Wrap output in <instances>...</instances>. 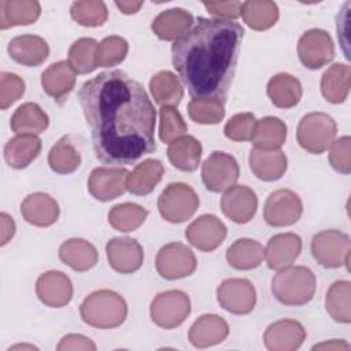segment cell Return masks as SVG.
<instances>
[{
  "label": "cell",
  "mask_w": 351,
  "mask_h": 351,
  "mask_svg": "<svg viewBox=\"0 0 351 351\" xmlns=\"http://www.w3.org/2000/svg\"><path fill=\"white\" fill-rule=\"evenodd\" d=\"M78 97L100 162L132 165L156 149L154 104L123 71L100 73L84 82Z\"/></svg>",
  "instance_id": "obj_1"
},
{
  "label": "cell",
  "mask_w": 351,
  "mask_h": 351,
  "mask_svg": "<svg viewBox=\"0 0 351 351\" xmlns=\"http://www.w3.org/2000/svg\"><path fill=\"white\" fill-rule=\"evenodd\" d=\"M244 29L226 19L197 18L171 45V60L193 99L225 101L232 85Z\"/></svg>",
  "instance_id": "obj_2"
},
{
  "label": "cell",
  "mask_w": 351,
  "mask_h": 351,
  "mask_svg": "<svg viewBox=\"0 0 351 351\" xmlns=\"http://www.w3.org/2000/svg\"><path fill=\"white\" fill-rule=\"evenodd\" d=\"M80 314L85 324L99 328L111 329L119 326L128 315L125 299L108 289L92 292L80 306Z\"/></svg>",
  "instance_id": "obj_3"
},
{
  "label": "cell",
  "mask_w": 351,
  "mask_h": 351,
  "mask_svg": "<svg viewBox=\"0 0 351 351\" xmlns=\"http://www.w3.org/2000/svg\"><path fill=\"white\" fill-rule=\"evenodd\" d=\"M271 292L282 304H306L315 293V276L308 267L288 266L273 277Z\"/></svg>",
  "instance_id": "obj_4"
},
{
  "label": "cell",
  "mask_w": 351,
  "mask_h": 351,
  "mask_svg": "<svg viewBox=\"0 0 351 351\" xmlns=\"http://www.w3.org/2000/svg\"><path fill=\"white\" fill-rule=\"evenodd\" d=\"M337 134V126L332 117L325 112L306 114L296 130V138L302 148L311 154L326 151Z\"/></svg>",
  "instance_id": "obj_5"
},
{
  "label": "cell",
  "mask_w": 351,
  "mask_h": 351,
  "mask_svg": "<svg viewBox=\"0 0 351 351\" xmlns=\"http://www.w3.org/2000/svg\"><path fill=\"white\" fill-rule=\"evenodd\" d=\"M199 207V196L192 186L182 182L169 184L158 199V210L167 222L180 223L189 219Z\"/></svg>",
  "instance_id": "obj_6"
},
{
  "label": "cell",
  "mask_w": 351,
  "mask_h": 351,
  "mask_svg": "<svg viewBox=\"0 0 351 351\" xmlns=\"http://www.w3.org/2000/svg\"><path fill=\"white\" fill-rule=\"evenodd\" d=\"M350 237L340 230H322L311 240V254L314 259L326 269L348 267Z\"/></svg>",
  "instance_id": "obj_7"
},
{
  "label": "cell",
  "mask_w": 351,
  "mask_h": 351,
  "mask_svg": "<svg viewBox=\"0 0 351 351\" xmlns=\"http://www.w3.org/2000/svg\"><path fill=\"white\" fill-rule=\"evenodd\" d=\"M189 313L191 300L185 292L178 289H170L159 293L149 307L151 319L165 329L180 326Z\"/></svg>",
  "instance_id": "obj_8"
},
{
  "label": "cell",
  "mask_w": 351,
  "mask_h": 351,
  "mask_svg": "<svg viewBox=\"0 0 351 351\" xmlns=\"http://www.w3.org/2000/svg\"><path fill=\"white\" fill-rule=\"evenodd\" d=\"M237 160L221 151H214L202 165V180L211 192H222L233 186L239 178Z\"/></svg>",
  "instance_id": "obj_9"
},
{
  "label": "cell",
  "mask_w": 351,
  "mask_h": 351,
  "mask_svg": "<svg viewBox=\"0 0 351 351\" xmlns=\"http://www.w3.org/2000/svg\"><path fill=\"white\" fill-rule=\"evenodd\" d=\"M196 256L191 248L181 243L163 245L155 261L156 271L166 280H178L191 276L196 269Z\"/></svg>",
  "instance_id": "obj_10"
},
{
  "label": "cell",
  "mask_w": 351,
  "mask_h": 351,
  "mask_svg": "<svg viewBox=\"0 0 351 351\" xmlns=\"http://www.w3.org/2000/svg\"><path fill=\"white\" fill-rule=\"evenodd\" d=\"M302 211V200L293 191L278 189L271 192L266 199L263 218L270 226H289L299 221Z\"/></svg>",
  "instance_id": "obj_11"
},
{
  "label": "cell",
  "mask_w": 351,
  "mask_h": 351,
  "mask_svg": "<svg viewBox=\"0 0 351 351\" xmlns=\"http://www.w3.org/2000/svg\"><path fill=\"white\" fill-rule=\"evenodd\" d=\"M298 55L302 64L311 70L328 64L335 56V45L329 33L321 29L304 32L298 43Z\"/></svg>",
  "instance_id": "obj_12"
},
{
  "label": "cell",
  "mask_w": 351,
  "mask_h": 351,
  "mask_svg": "<svg viewBox=\"0 0 351 351\" xmlns=\"http://www.w3.org/2000/svg\"><path fill=\"white\" fill-rule=\"evenodd\" d=\"M217 299L222 308L232 314H248L256 303L254 285L245 278H228L217 289Z\"/></svg>",
  "instance_id": "obj_13"
},
{
  "label": "cell",
  "mask_w": 351,
  "mask_h": 351,
  "mask_svg": "<svg viewBox=\"0 0 351 351\" xmlns=\"http://www.w3.org/2000/svg\"><path fill=\"white\" fill-rule=\"evenodd\" d=\"M186 240L200 251H214L226 237L225 223L215 215L206 214L195 219L185 230Z\"/></svg>",
  "instance_id": "obj_14"
},
{
  "label": "cell",
  "mask_w": 351,
  "mask_h": 351,
  "mask_svg": "<svg viewBox=\"0 0 351 351\" xmlns=\"http://www.w3.org/2000/svg\"><path fill=\"white\" fill-rule=\"evenodd\" d=\"M110 266L122 274L137 271L144 261L143 247L130 237H114L106 245Z\"/></svg>",
  "instance_id": "obj_15"
},
{
  "label": "cell",
  "mask_w": 351,
  "mask_h": 351,
  "mask_svg": "<svg viewBox=\"0 0 351 351\" xmlns=\"http://www.w3.org/2000/svg\"><path fill=\"white\" fill-rule=\"evenodd\" d=\"M129 171L121 167H97L88 180L90 195L100 202L117 199L126 191V178Z\"/></svg>",
  "instance_id": "obj_16"
},
{
  "label": "cell",
  "mask_w": 351,
  "mask_h": 351,
  "mask_svg": "<svg viewBox=\"0 0 351 351\" xmlns=\"http://www.w3.org/2000/svg\"><path fill=\"white\" fill-rule=\"evenodd\" d=\"M258 197L255 192L245 185H233L221 199L222 213L236 223H247L256 213Z\"/></svg>",
  "instance_id": "obj_17"
},
{
  "label": "cell",
  "mask_w": 351,
  "mask_h": 351,
  "mask_svg": "<svg viewBox=\"0 0 351 351\" xmlns=\"http://www.w3.org/2000/svg\"><path fill=\"white\" fill-rule=\"evenodd\" d=\"M36 293L45 306L63 307L73 298V284L64 273L49 270L37 278Z\"/></svg>",
  "instance_id": "obj_18"
},
{
  "label": "cell",
  "mask_w": 351,
  "mask_h": 351,
  "mask_svg": "<svg viewBox=\"0 0 351 351\" xmlns=\"http://www.w3.org/2000/svg\"><path fill=\"white\" fill-rule=\"evenodd\" d=\"M304 339V328L293 319H280L271 324L263 335L265 346L270 351H293L303 344Z\"/></svg>",
  "instance_id": "obj_19"
},
{
  "label": "cell",
  "mask_w": 351,
  "mask_h": 351,
  "mask_svg": "<svg viewBox=\"0 0 351 351\" xmlns=\"http://www.w3.org/2000/svg\"><path fill=\"white\" fill-rule=\"evenodd\" d=\"M302 251V239L295 233H280L273 236L265 248V258L271 270L291 266Z\"/></svg>",
  "instance_id": "obj_20"
},
{
  "label": "cell",
  "mask_w": 351,
  "mask_h": 351,
  "mask_svg": "<svg viewBox=\"0 0 351 351\" xmlns=\"http://www.w3.org/2000/svg\"><path fill=\"white\" fill-rule=\"evenodd\" d=\"M228 335L229 326L223 318L215 314H204L192 324L188 337L192 346L206 348L222 343Z\"/></svg>",
  "instance_id": "obj_21"
},
{
  "label": "cell",
  "mask_w": 351,
  "mask_h": 351,
  "mask_svg": "<svg viewBox=\"0 0 351 351\" xmlns=\"http://www.w3.org/2000/svg\"><path fill=\"white\" fill-rule=\"evenodd\" d=\"M10 56L29 67L41 64L49 55V47L44 38L33 34H23L14 37L7 47Z\"/></svg>",
  "instance_id": "obj_22"
},
{
  "label": "cell",
  "mask_w": 351,
  "mask_h": 351,
  "mask_svg": "<svg viewBox=\"0 0 351 351\" xmlns=\"http://www.w3.org/2000/svg\"><path fill=\"white\" fill-rule=\"evenodd\" d=\"M21 214L26 222L44 228L56 222L59 217V206L49 195L36 192L26 196L21 203Z\"/></svg>",
  "instance_id": "obj_23"
},
{
  "label": "cell",
  "mask_w": 351,
  "mask_h": 351,
  "mask_svg": "<svg viewBox=\"0 0 351 351\" xmlns=\"http://www.w3.org/2000/svg\"><path fill=\"white\" fill-rule=\"evenodd\" d=\"M192 25L193 16L191 12L182 8H170L154 19L151 29L160 40L177 41L189 32Z\"/></svg>",
  "instance_id": "obj_24"
},
{
  "label": "cell",
  "mask_w": 351,
  "mask_h": 351,
  "mask_svg": "<svg viewBox=\"0 0 351 351\" xmlns=\"http://www.w3.org/2000/svg\"><path fill=\"white\" fill-rule=\"evenodd\" d=\"M75 84V71L69 62L60 60L52 63L41 74V86L47 95L53 97L58 103H63L67 95L73 90Z\"/></svg>",
  "instance_id": "obj_25"
},
{
  "label": "cell",
  "mask_w": 351,
  "mask_h": 351,
  "mask_svg": "<svg viewBox=\"0 0 351 351\" xmlns=\"http://www.w3.org/2000/svg\"><path fill=\"white\" fill-rule=\"evenodd\" d=\"M248 163L251 171L262 181L280 180L287 170V156L280 149L252 148Z\"/></svg>",
  "instance_id": "obj_26"
},
{
  "label": "cell",
  "mask_w": 351,
  "mask_h": 351,
  "mask_svg": "<svg viewBox=\"0 0 351 351\" xmlns=\"http://www.w3.org/2000/svg\"><path fill=\"white\" fill-rule=\"evenodd\" d=\"M41 14L38 1L34 0H1L0 1V29L32 25Z\"/></svg>",
  "instance_id": "obj_27"
},
{
  "label": "cell",
  "mask_w": 351,
  "mask_h": 351,
  "mask_svg": "<svg viewBox=\"0 0 351 351\" xmlns=\"http://www.w3.org/2000/svg\"><path fill=\"white\" fill-rule=\"evenodd\" d=\"M165 167L158 159H145L138 163L126 178V189L138 196L148 195L162 180Z\"/></svg>",
  "instance_id": "obj_28"
},
{
  "label": "cell",
  "mask_w": 351,
  "mask_h": 351,
  "mask_svg": "<svg viewBox=\"0 0 351 351\" xmlns=\"http://www.w3.org/2000/svg\"><path fill=\"white\" fill-rule=\"evenodd\" d=\"M41 151V140L36 134H18L4 147V159L12 169H25Z\"/></svg>",
  "instance_id": "obj_29"
},
{
  "label": "cell",
  "mask_w": 351,
  "mask_h": 351,
  "mask_svg": "<svg viewBox=\"0 0 351 351\" xmlns=\"http://www.w3.org/2000/svg\"><path fill=\"white\" fill-rule=\"evenodd\" d=\"M59 258L73 270L86 271L97 263V251L84 239H70L60 245Z\"/></svg>",
  "instance_id": "obj_30"
},
{
  "label": "cell",
  "mask_w": 351,
  "mask_h": 351,
  "mask_svg": "<svg viewBox=\"0 0 351 351\" xmlns=\"http://www.w3.org/2000/svg\"><path fill=\"white\" fill-rule=\"evenodd\" d=\"M300 81L287 73L276 74L267 82V96L276 107L291 108L295 107L302 97Z\"/></svg>",
  "instance_id": "obj_31"
},
{
  "label": "cell",
  "mask_w": 351,
  "mask_h": 351,
  "mask_svg": "<svg viewBox=\"0 0 351 351\" xmlns=\"http://www.w3.org/2000/svg\"><path fill=\"white\" fill-rule=\"evenodd\" d=\"M351 69L348 64L335 63L321 78V90L324 97L333 104L343 103L350 92Z\"/></svg>",
  "instance_id": "obj_32"
},
{
  "label": "cell",
  "mask_w": 351,
  "mask_h": 351,
  "mask_svg": "<svg viewBox=\"0 0 351 351\" xmlns=\"http://www.w3.org/2000/svg\"><path fill=\"white\" fill-rule=\"evenodd\" d=\"M265 258V248L252 239H239L226 251L228 263L237 270L258 267Z\"/></svg>",
  "instance_id": "obj_33"
},
{
  "label": "cell",
  "mask_w": 351,
  "mask_h": 351,
  "mask_svg": "<svg viewBox=\"0 0 351 351\" xmlns=\"http://www.w3.org/2000/svg\"><path fill=\"white\" fill-rule=\"evenodd\" d=\"M167 158L176 169L193 171L200 163L202 144L192 136H184L169 145Z\"/></svg>",
  "instance_id": "obj_34"
},
{
  "label": "cell",
  "mask_w": 351,
  "mask_h": 351,
  "mask_svg": "<svg viewBox=\"0 0 351 351\" xmlns=\"http://www.w3.org/2000/svg\"><path fill=\"white\" fill-rule=\"evenodd\" d=\"M49 125L48 115L36 103L19 106L11 117V129L16 134H37Z\"/></svg>",
  "instance_id": "obj_35"
},
{
  "label": "cell",
  "mask_w": 351,
  "mask_h": 351,
  "mask_svg": "<svg viewBox=\"0 0 351 351\" xmlns=\"http://www.w3.org/2000/svg\"><path fill=\"white\" fill-rule=\"evenodd\" d=\"M287 138L285 123L276 117H265L255 123L252 143L259 149H278Z\"/></svg>",
  "instance_id": "obj_36"
},
{
  "label": "cell",
  "mask_w": 351,
  "mask_h": 351,
  "mask_svg": "<svg viewBox=\"0 0 351 351\" xmlns=\"http://www.w3.org/2000/svg\"><path fill=\"white\" fill-rule=\"evenodd\" d=\"M325 307L328 314L341 324L351 322V282L347 280L336 281L326 292Z\"/></svg>",
  "instance_id": "obj_37"
},
{
  "label": "cell",
  "mask_w": 351,
  "mask_h": 351,
  "mask_svg": "<svg viewBox=\"0 0 351 351\" xmlns=\"http://www.w3.org/2000/svg\"><path fill=\"white\" fill-rule=\"evenodd\" d=\"M241 15L247 26L254 30L270 29L278 19V7L269 0L244 1L241 5Z\"/></svg>",
  "instance_id": "obj_38"
},
{
  "label": "cell",
  "mask_w": 351,
  "mask_h": 351,
  "mask_svg": "<svg viewBox=\"0 0 351 351\" xmlns=\"http://www.w3.org/2000/svg\"><path fill=\"white\" fill-rule=\"evenodd\" d=\"M149 89L155 101L160 106L177 107L184 96L178 78L167 70L159 71L149 81Z\"/></svg>",
  "instance_id": "obj_39"
},
{
  "label": "cell",
  "mask_w": 351,
  "mask_h": 351,
  "mask_svg": "<svg viewBox=\"0 0 351 351\" xmlns=\"http://www.w3.org/2000/svg\"><path fill=\"white\" fill-rule=\"evenodd\" d=\"M49 167L59 174H69L78 169L81 155L73 145L69 136H63L48 154Z\"/></svg>",
  "instance_id": "obj_40"
},
{
  "label": "cell",
  "mask_w": 351,
  "mask_h": 351,
  "mask_svg": "<svg viewBox=\"0 0 351 351\" xmlns=\"http://www.w3.org/2000/svg\"><path fill=\"white\" fill-rule=\"evenodd\" d=\"M148 211L136 203H122L114 206L108 213L110 225L119 232H133L143 225Z\"/></svg>",
  "instance_id": "obj_41"
},
{
  "label": "cell",
  "mask_w": 351,
  "mask_h": 351,
  "mask_svg": "<svg viewBox=\"0 0 351 351\" xmlns=\"http://www.w3.org/2000/svg\"><path fill=\"white\" fill-rule=\"evenodd\" d=\"M97 43L93 38L82 37L77 40L69 49V64L77 74H86L93 71L96 64Z\"/></svg>",
  "instance_id": "obj_42"
},
{
  "label": "cell",
  "mask_w": 351,
  "mask_h": 351,
  "mask_svg": "<svg viewBox=\"0 0 351 351\" xmlns=\"http://www.w3.org/2000/svg\"><path fill=\"white\" fill-rule=\"evenodd\" d=\"M71 18L86 27L101 26L108 16L107 7L99 0H81L74 1L70 8Z\"/></svg>",
  "instance_id": "obj_43"
},
{
  "label": "cell",
  "mask_w": 351,
  "mask_h": 351,
  "mask_svg": "<svg viewBox=\"0 0 351 351\" xmlns=\"http://www.w3.org/2000/svg\"><path fill=\"white\" fill-rule=\"evenodd\" d=\"M188 115L196 123H218L225 117L223 103L215 99H193L188 104Z\"/></svg>",
  "instance_id": "obj_44"
},
{
  "label": "cell",
  "mask_w": 351,
  "mask_h": 351,
  "mask_svg": "<svg viewBox=\"0 0 351 351\" xmlns=\"http://www.w3.org/2000/svg\"><path fill=\"white\" fill-rule=\"evenodd\" d=\"M159 138L166 144H171L173 141L184 137L188 130L185 121L176 107L162 106L159 110Z\"/></svg>",
  "instance_id": "obj_45"
},
{
  "label": "cell",
  "mask_w": 351,
  "mask_h": 351,
  "mask_svg": "<svg viewBox=\"0 0 351 351\" xmlns=\"http://www.w3.org/2000/svg\"><path fill=\"white\" fill-rule=\"evenodd\" d=\"M128 41L119 36L106 37L96 51V64L99 67H112L119 64L128 55Z\"/></svg>",
  "instance_id": "obj_46"
},
{
  "label": "cell",
  "mask_w": 351,
  "mask_h": 351,
  "mask_svg": "<svg viewBox=\"0 0 351 351\" xmlns=\"http://www.w3.org/2000/svg\"><path fill=\"white\" fill-rule=\"evenodd\" d=\"M255 117L251 112L233 115L225 125V136L233 141H248L252 138L255 129Z\"/></svg>",
  "instance_id": "obj_47"
},
{
  "label": "cell",
  "mask_w": 351,
  "mask_h": 351,
  "mask_svg": "<svg viewBox=\"0 0 351 351\" xmlns=\"http://www.w3.org/2000/svg\"><path fill=\"white\" fill-rule=\"evenodd\" d=\"M25 93L23 80L12 73L3 71L0 74V107L7 110Z\"/></svg>",
  "instance_id": "obj_48"
},
{
  "label": "cell",
  "mask_w": 351,
  "mask_h": 351,
  "mask_svg": "<svg viewBox=\"0 0 351 351\" xmlns=\"http://www.w3.org/2000/svg\"><path fill=\"white\" fill-rule=\"evenodd\" d=\"M351 138L348 136H343L339 140L333 141L329 147L328 160L330 166L341 173V174H350L351 171Z\"/></svg>",
  "instance_id": "obj_49"
},
{
  "label": "cell",
  "mask_w": 351,
  "mask_h": 351,
  "mask_svg": "<svg viewBox=\"0 0 351 351\" xmlns=\"http://www.w3.org/2000/svg\"><path fill=\"white\" fill-rule=\"evenodd\" d=\"M204 8L217 19H236L241 15V5L240 1H204Z\"/></svg>",
  "instance_id": "obj_50"
},
{
  "label": "cell",
  "mask_w": 351,
  "mask_h": 351,
  "mask_svg": "<svg viewBox=\"0 0 351 351\" xmlns=\"http://www.w3.org/2000/svg\"><path fill=\"white\" fill-rule=\"evenodd\" d=\"M59 351L63 350H88V351H95L96 344L86 336L82 335H67L64 336L60 343L56 347Z\"/></svg>",
  "instance_id": "obj_51"
},
{
  "label": "cell",
  "mask_w": 351,
  "mask_h": 351,
  "mask_svg": "<svg viewBox=\"0 0 351 351\" xmlns=\"http://www.w3.org/2000/svg\"><path fill=\"white\" fill-rule=\"evenodd\" d=\"M0 219H1V241H0V244L5 245L15 233V222L5 213L0 214Z\"/></svg>",
  "instance_id": "obj_52"
},
{
  "label": "cell",
  "mask_w": 351,
  "mask_h": 351,
  "mask_svg": "<svg viewBox=\"0 0 351 351\" xmlns=\"http://www.w3.org/2000/svg\"><path fill=\"white\" fill-rule=\"evenodd\" d=\"M115 5L121 10V12L130 15L134 14L140 10V7L143 5V1H134V0H129V1H115Z\"/></svg>",
  "instance_id": "obj_53"
},
{
  "label": "cell",
  "mask_w": 351,
  "mask_h": 351,
  "mask_svg": "<svg viewBox=\"0 0 351 351\" xmlns=\"http://www.w3.org/2000/svg\"><path fill=\"white\" fill-rule=\"evenodd\" d=\"M348 350L350 346L341 340H330V341H326V343H322V344H317L313 347V350Z\"/></svg>",
  "instance_id": "obj_54"
},
{
  "label": "cell",
  "mask_w": 351,
  "mask_h": 351,
  "mask_svg": "<svg viewBox=\"0 0 351 351\" xmlns=\"http://www.w3.org/2000/svg\"><path fill=\"white\" fill-rule=\"evenodd\" d=\"M16 348H32V350H37L36 347H33V346H14V347H11L8 351H11V350H16Z\"/></svg>",
  "instance_id": "obj_55"
}]
</instances>
